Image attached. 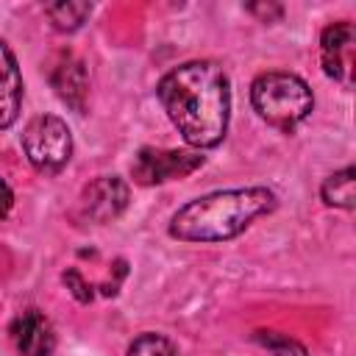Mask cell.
Instances as JSON below:
<instances>
[{
  "mask_svg": "<svg viewBox=\"0 0 356 356\" xmlns=\"http://www.w3.org/2000/svg\"><path fill=\"white\" fill-rule=\"evenodd\" d=\"M170 122L186 145L203 150L222 142L231 117V83L214 61H186L172 67L156 89Z\"/></svg>",
  "mask_w": 356,
  "mask_h": 356,
  "instance_id": "6da1fadb",
  "label": "cell"
},
{
  "mask_svg": "<svg viewBox=\"0 0 356 356\" xmlns=\"http://www.w3.org/2000/svg\"><path fill=\"white\" fill-rule=\"evenodd\" d=\"M273 209L275 195L267 186L220 189L181 206L170 217V236L181 242H225L245 234Z\"/></svg>",
  "mask_w": 356,
  "mask_h": 356,
  "instance_id": "7a4b0ae2",
  "label": "cell"
},
{
  "mask_svg": "<svg viewBox=\"0 0 356 356\" xmlns=\"http://www.w3.org/2000/svg\"><path fill=\"white\" fill-rule=\"evenodd\" d=\"M250 103L267 125L278 131H292L309 117L314 97L300 75L275 70V72H261L250 83Z\"/></svg>",
  "mask_w": 356,
  "mask_h": 356,
  "instance_id": "3957f363",
  "label": "cell"
},
{
  "mask_svg": "<svg viewBox=\"0 0 356 356\" xmlns=\"http://www.w3.org/2000/svg\"><path fill=\"white\" fill-rule=\"evenodd\" d=\"M22 150L39 172L56 175L67 167V161L72 156V134L61 117L39 114L25 125Z\"/></svg>",
  "mask_w": 356,
  "mask_h": 356,
  "instance_id": "277c9868",
  "label": "cell"
},
{
  "mask_svg": "<svg viewBox=\"0 0 356 356\" xmlns=\"http://www.w3.org/2000/svg\"><path fill=\"white\" fill-rule=\"evenodd\" d=\"M203 167V156L195 150H164V147H142L134 156L131 175L139 186H153L164 184L172 178H186Z\"/></svg>",
  "mask_w": 356,
  "mask_h": 356,
  "instance_id": "5b68a950",
  "label": "cell"
},
{
  "mask_svg": "<svg viewBox=\"0 0 356 356\" xmlns=\"http://www.w3.org/2000/svg\"><path fill=\"white\" fill-rule=\"evenodd\" d=\"M356 58V28L350 22H334L320 36V61L328 78L350 83Z\"/></svg>",
  "mask_w": 356,
  "mask_h": 356,
  "instance_id": "8992f818",
  "label": "cell"
},
{
  "mask_svg": "<svg viewBox=\"0 0 356 356\" xmlns=\"http://www.w3.org/2000/svg\"><path fill=\"white\" fill-rule=\"evenodd\" d=\"M128 197H131L128 184L120 175H100L83 189L81 209L83 217H89L92 222H111L125 211Z\"/></svg>",
  "mask_w": 356,
  "mask_h": 356,
  "instance_id": "52a82bcc",
  "label": "cell"
},
{
  "mask_svg": "<svg viewBox=\"0 0 356 356\" xmlns=\"http://www.w3.org/2000/svg\"><path fill=\"white\" fill-rule=\"evenodd\" d=\"M11 342L22 356H50L56 348L53 323L39 309H25L11 323Z\"/></svg>",
  "mask_w": 356,
  "mask_h": 356,
  "instance_id": "ba28073f",
  "label": "cell"
},
{
  "mask_svg": "<svg viewBox=\"0 0 356 356\" xmlns=\"http://www.w3.org/2000/svg\"><path fill=\"white\" fill-rule=\"evenodd\" d=\"M50 83H53L56 95L61 97V103H67L72 111L81 114L86 108L89 78H86V67L81 58H75L72 53H64L50 72Z\"/></svg>",
  "mask_w": 356,
  "mask_h": 356,
  "instance_id": "9c48e42d",
  "label": "cell"
},
{
  "mask_svg": "<svg viewBox=\"0 0 356 356\" xmlns=\"http://www.w3.org/2000/svg\"><path fill=\"white\" fill-rule=\"evenodd\" d=\"M22 106V75L11 47L0 39V131L14 125Z\"/></svg>",
  "mask_w": 356,
  "mask_h": 356,
  "instance_id": "30bf717a",
  "label": "cell"
},
{
  "mask_svg": "<svg viewBox=\"0 0 356 356\" xmlns=\"http://www.w3.org/2000/svg\"><path fill=\"white\" fill-rule=\"evenodd\" d=\"M320 195L334 209H353L356 206V170L353 167H345V170L331 172L323 181Z\"/></svg>",
  "mask_w": 356,
  "mask_h": 356,
  "instance_id": "8fae6325",
  "label": "cell"
},
{
  "mask_svg": "<svg viewBox=\"0 0 356 356\" xmlns=\"http://www.w3.org/2000/svg\"><path fill=\"white\" fill-rule=\"evenodd\" d=\"M44 14L50 17V22H53L56 31L72 33V31H78V28L86 22V17L92 14V3H86V0H61V3L44 6Z\"/></svg>",
  "mask_w": 356,
  "mask_h": 356,
  "instance_id": "7c38bea8",
  "label": "cell"
},
{
  "mask_svg": "<svg viewBox=\"0 0 356 356\" xmlns=\"http://www.w3.org/2000/svg\"><path fill=\"white\" fill-rule=\"evenodd\" d=\"M125 356H181V353H178V348L167 337L147 331V334H139L128 345V353Z\"/></svg>",
  "mask_w": 356,
  "mask_h": 356,
  "instance_id": "4fadbf2b",
  "label": "cell"
},
{
  "mask_svg": "<svg viewBox=\"0 0 356 356\" xmlns=\"http://www.w3.org/2000/svg\"><path fill=\"white\" fill-rule=\"evenodd\" d=\"M253 339L259 345H264L273 356H306V348L298 339H292L286 334H278V331H256Z\"/></svg>",
  "mask_w": 356,
  "mask_h": 356,
  "instance_id": "5bb4252c",
  "label": "cell"
},
{
  "mask_svg": "<svg viewBox=\"0 0 356 356\" xmlns=\"http://www.w3.org/2000/svg\"><path fill=\"white\" fill-rule=\"evenodd\" d=\"M61 278H64L67 289L72 292V298H75L78 303H89V300H92V286L81 278V273H78V270H67Z\"/></svg>",
  "mask_w": 356,
  "mask_h": 356,
  "instance_id": "9a60e30c",
  "label": "cell"
},
{
  "mask_svg": "<svg viewBox=\"0 0 356 356\" xmlns=\"http://www.w3.org/2000/svg\"><path fill=\"white\" fill-rule=\"evenodd\" d=\"M248 11H253V14H259L264 22H273V19H278L281 17V6H264V3H250L248 6Z\"/></svg>",
  "mask_w": 356,
  "mask_h": 356,
  "instance_id": "2e32d148",
  "label": "cell"
},
{
  "mask_svg": "<svg viewBox=\"0 0 356 356\" xmlns=\"http://www.w3.org/2000/svg\"><path fill=\"white\" fill-rule=\"evenodd\" d=\"M11 206H14V192H11V186L0 178V217H6V214L11 211Z\"/></svg>",
  "mask_w": 356,
  "mask_h": 356,
  "instance_id": "e0dca14e",
  "label": "cell"
}]
</instances>
